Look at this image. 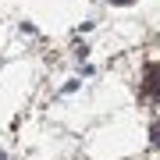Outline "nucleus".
I'll use <instances>...</instances> for the list:
<instances>
[{
  "label": "nucleus",
  "instance_id": "obj_1",
  "mask_svg": "<svg viewBox=\"0 0 160 160\" xmlns=\"http://www.w3.org/2000/svg\"><path fill=\"white\" fill-rule=\"evenodd\" d=\"M142 92L149 100H160V64H149L146 68V78H142Z\"/></svg>",
  "mask_w": 160,
  "mask_h": 160
},
{
  "label": "nucleus",
  "instance_id": "obj_2",
  "mask_svg": "<svg viewBox=\"0 0 160 160\" xmlns=\"http://www.w3.org/2000/svg\"><path fill=\"white\" fill-rule=\"evenodd\" d=\"M149 139H153V142L160 146V121H157V125H153V128H149Z\"/></svg>",
  "mask_w": 160,
  "mask_h": 160
},
{
  "label": "nucleus",
  "instance_id": "obj_3",
  "mask_svg": "<svg viewBox=\"0 0 160 160\" xmlns=\"http://www.w3.org/2000/svg\"><path fill=\"white\" fill-rule=\"evenodd\" d=\"M114 4H132V0H114Z\"/></svg>",
  "mask_w": 160,
  "mask_h": 160
}]
</instances>
